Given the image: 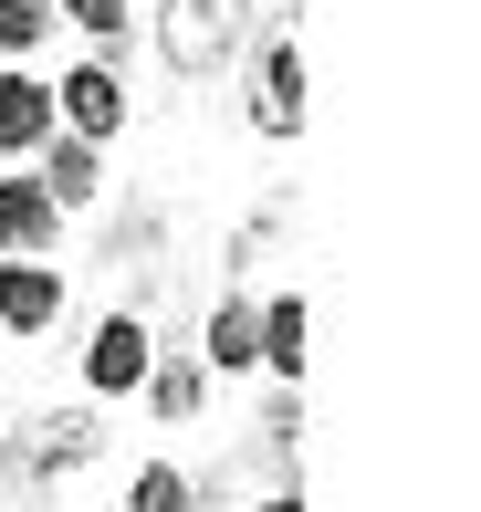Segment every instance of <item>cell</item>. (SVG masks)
Masks as SVG:
<instances>
[{
    "mask_svg": "<svg viewBox=\"0 0 481 512\" xmlns=\"http://www.w3.org/2000/svg\"><path fill=\"white\" fill-rule=\"evenodd\" d=\"M105 460V408L95 398H63V408H32L0 429V481L11 492H63L74 471Z\"/></svg>",
    "mask_w": 481,
    "mask_h": 512,
    "instance_id": "cell-1",
    "label": "cell"
},
{
    "mask_svg": "<svg viewBox=\"0 0 481 512\" xmlns=\"http://www.w3.org/2000/svg\"><path fill=\"white\" fill-rule=\"evenodd\" d=\"M147 32H157V63L178 84H220L251 53V32H262V0H157Z\"/></svg>",
    "mask_w": 481,
    "mask_h": 512,
    "instance_id": "cell-2",
    "label": "cell"
},
{
    "mask_svg": "<svg viewBox=\"0 0 481 512\" xmlns=\"http://www.w3.org/2000/svg\"><path fill=\"white\" fill-rule=\"evenodd\" d=\"M251 136H272V147H293V136H304V11L293 21H262V32H251Z\"/></svg>",
    "mask_w": 481,
    "mask_h": 512,
    "instance_id": "cell-3",
    "label": "cell"
},
{
    "mask_svg": "<svg viewBox=\"0 0 481 512\" xmlns=\"http://www.w3.org/2000/svg\"><path fill=\"white\" fill-rule=\"evenodd\" d=\"M42 84H53V126L63 136H84V147H116L126 136V63L116 53H84V63H63Z\"/></svg>",
    "mask_w": 481,
    "mask_h": 512,
    "instance_id": "cell-4",
    "label": "cell"
},
{
    "mask_svg": "<svg viewBox=\"0 0 481 512\" xmlns=\"http://www.w3.org/2000/svg\"><path fill=\"white\" fill-rule=\"evenodd\" d=\"M147 366H157V324L136 314V304H116L95 335H84V398H95V408L136 398V387H147Z\"/></svg>",
    "mask_w": 481,
    "mask_h": 512,
    "instance_id": "cell-5",
    "label": "cell"
},
{
    "mask_svg": "<svg viewBox=\"0 0 481 512\" xmlns=\"http://www.w3.org/2000/svg\"><path fill=\"white\" fill-rule=\"evenodd\" d=\"M74 304V283H63V262H0V335L11 345H42Z\"/></svg>",
    "mask_w": 481,
    "mask_h": 512,
    "instance_id": "cell-6",
    "label": "cell"
},
{
    "mask_svg": "<svg viewBox=\"0 0 481 512\" xmlns=\"http://www.w3.org/2000/svg\"><path fill=\"white\" fill-rule=\"evenodd\" d=\"M210 377H251L262 366V293H220L210 314H199V345H189Z\"/></svg>",
    "mask_w": 481,
    "mask_h": 512,
    "instance_id": "cell-7",
    "label": "cell"
},
{
    "mask_svg": "<svg viewBox=\"0 0 481 512\" xmlns=\"http://www.w3.org/2000/svg\"><path fill=\"white\" fill-rule=\"evenodd\" d=\"M53 241H63V209L42 199L32 168H11L0 178V262H53Z\"/></svg>",
    "mask_w": 481,
    "mask_h": 512,
    "instance_id": "cell-8",
    "label": "cell"
},
{
    "mask_svg": "<svg viewBox=\"0 0 481 512\" xmlns=\"http://www.w3.org/2000/svg\"><path fill=\"white\" fill-rule=\"evenodd\" d=\"M32 178H42V199L74 220V209H95V199H105V147H84V136H63V126H53V136L32 147Z\"/></svg>",
    "mask_w": 481,
    "mask_h": 512,
    "instance_id": "cell-9",
    "label": "cell"
},
{
    "mask_svg": "<svg viewBox=\"0 0 481 512\" xmlns=\"http://www.w3.org/2000/svg\"><path fill=\"white\" fill-rule=\"evenodd\" d=\"M42 136H53V84H42L32 63H11V74H0V157H11V168H32Z\"/></svg>",
    "mask_w": 481,
    "mask_h": 512,
    "instance_id": "cell-10",
    "label": "cell"
},
{
    "mask_svg": "<svg viewBox=\"0 0 481 512\" xmlns=\"http://www.w3.org/2000/svg\"><path fill=\"white\" fill-rule=\"evenodd\" d=\"M210 366L189 356V345H157V366H147V387H136V398H147L157 418H168V429H199V408H210Z\"/></svg>",
    "mask_w": 481,
    "mask_h": 512,
    "instance_id": "cell-11",
    "label": "cell"
},
{
    "mask_svg": "<svg viewBox=\"0 0 481 512\" xmlns=\"http://www.w3.org/2000/svg\"><path fill=\"white\" fill-rule=\"evenodd\" d=\"M262 377L272 387H304V283L262 293Z\"/></svg>",
    "mask_w": 481,
    "mask_h": 512,
    "instance_id": "cell-12",
    "label": "cell"
},
{
    "mask_svg": "<svg viewBox=\"0 0 481 512\" xmlns=\"http://www.w3.org/2000/svg\"><path fill=\"white\" fill-rule=\"evenodd\" d=\"M116 512H199V471H178V460H136Z\"/></svg>",
    "mask_w": 481,
    "mask_h": 512,
    "instance_id": "cell-13",
    "label": "cell"
},
{
    "mask_svg": "<svg viewBox=\"0 0 481 512\" xmlns=\"http://www.w3.org/2000/svg\"><path fill=\"white\" fill-rule=\"evenodd\" d=\"M53 21H74L95 53H116V63H126V21H136V0H53Z\"/></svg>",
    "mask_w": 481,
    "mask_h": 512,
    "instance_id": "cell-14",
    "label": "cell"
},
{
    "mask_svg": "<svg viewBox=\"0 0 481 512\" xmlns=\"http://www.w3.org/2000/svg\"><path fill=\"white\" fill-rule=\"evenodd\" d=\"M42 42H53V0H0V53L32 63Z\"/></svg>",
    "mask_w": 481,
    "mask_h": 512,
    "instance_id": "cell-15",
    "label": "cell"
},
{
    "mask_svg": "<svg viewBox=\"0 0 481 512\" xmlns=\"http://www.w3.org/2000/svg\"><path fill=\"white\" fill-rule=\"evenodd\" d=\"M241 512H304V481H293V492H251Z\"/></svg>",
    "mask_w": 481,
    "mask_h": 512,
    "instance_id": "cell-16",
    "label": "cell"
}]
</instances>
